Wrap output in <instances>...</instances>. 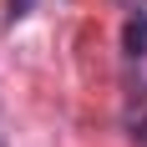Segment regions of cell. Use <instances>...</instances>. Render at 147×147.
Segmentation results:
<instances>
[{"label":"cell","mask_w":147,"mask_h":147,"mask_svg":"<svg viewBox=\"0 0 147 147\" xmlns=\"http://www.w3.org/2000/svg\"><path fill=\"white\" fill-rule=\"evenodd\" d=\"M0 147H5V117H0Z\"/></svg>","instance_id":"obj_4"},{"label":"cell","mask_w":147,"mask_h":147,"mask_svg":"<svg viewBox=\"0 0 147 147\" xmlns=\"http://www.w3.org/2000/svg\"><path fill=\"white\" fill-rule=\"evenodd\" d=\"M122 122H127V137H132L137 147H147V86H137L132 96H127V112H122Z\"/></svg>","instance_id":"obj_1"},{"label":"cell","mask_w":147,"mask_h":147,"mask_svg":"<svg viewBox=\"0 0 147 147\" xmlns=\"http://www.w3.org/2000/svg\"><path fill=\"white\" fill-rule=\"evenodd\" d=\"M36 10V0H10V20H20V15Z\"/></svg>","instance_id":"obj_3"},{"label":"cell","mask_w":147,"mask_h":147,"mask_svg":"<svg viewBox=\"0 0 147 147\" xmlns=\"http://www.w3.org/2000/svg\"><path fill=\"white\" fill-rule=\"evenodd\" d=\"M122 46H127V56H147V15H132L127 20V30H122Z\"/></svg>","instance_id":"obj_2"}]
</instances>
